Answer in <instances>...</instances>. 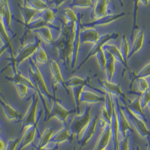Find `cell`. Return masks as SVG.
I'll return each mask as SVG.
<instances>
[{"label": "cell", "mask_w": 150, "mask_h": 150, "mask_svg": "<svg viewBox=\"0 0 150 150\" xmlns=\"http://www.w3.org/2000/svg\"><path fill=\"white\" fill-rule=\"evenodd\" d=\"M79 27L80 25L78 22H63L60 34L54 41V44L58 51V56L68 67H71V65H73L74 47Z\"/></svg>", "instance_id": "obj_1"}, {"label": "cell", "mask_w": 150, "mask_h": 150, "mask_svg": "<svg viewBox=\"0 0 150 150\" xmlns=\"http://www.w3.org/2000/svg\"><path fill=\"white\" fill-rule=\"evenodd\" d=\"M29 77L33 81V83L35 84L36 89H37V92L36 93L39 95L41 102L44 104V107L46 109L45 110L46 111V116H47L50 112L51 103L54 100L55 97H53V95L50 92L49 88L47 86L46 80H45L42 72L40 71L38 64L36 63L33 58H31L30 62H29Z\"/></svg>", "instance_id": "obj_2"}, {"label": "cell", "mask_w": 150, "mask_h": 150, "mask_svg": "<svg viewBox=\"0 0 150 150\" xmlns=\"http://www.w3.org/2000/svg\"><path fill=\"white\" fill-rule=\"evenodd\" d=\"M91 106H87L82 112L75 115L69 123V129L71 131L73 137H76L78 141L83 136L86 128L89 126L90 122L92 121V111Z\"/></svg>", "instance_id": "obj_3"}, {"label": "cell", "mask_w": 150, "mask_h": 150, "mask_svg": "<svg viewBox=\"0 0 150 150\" xmlns=\"http://www.w3.org/2000/svg\"><path fill=\"white\" fill-rule=\"evenodd\" d=\"M39 43L40 40L38 38H36V39H34V41L26 43V44H24L21 47L19 52L12 58V68L14 70L13 73H16V72L19 71L18 70L19 65L22 64L23 62H25L26 60L31 59V58L34 57L35 53L38 49V46H39Z\"/></svg>", "instance_id": "obj_4"}, {"label": "cell", "mask_w": 150, "mask_h": 150, "mask_svg": "<svg viewBox=\"0 0 150 150\" xmlns=\"http://www.w3.org/2000/svg\"><path fill=\"white\" fill-rule=\"evenodd\" d=\"M40 97L37 93H34L31 97V102L29 104L25 114L22 117V132L33 126H37L38 123V106H39Z\"/></svg>", "instance_id": "obj_5"}, {"label": "cell", "mask_w": 150, "mask_h": 150, "mask_svg": "<svg viewBox=\"0 0 150 150\" xmlns=\"http://www.w3.org/2000/svg\"><path fill=\"white\" fill-rule=\"evenodd\" d=\"M72 110H69L67 108H65L56 98H54V100L51 103V108H50L49 114L46 116V121H49L52 118L59 120L62 124H66L68 121L69 116L71 115Z\"/></svg>", "instance_id": "obj_6"}, {"label": "cell", "mask_w": 150, "mask_h": 150, "mask_svg": "<svg viewBox=\"0 0 150 150\" xmlns=\"http://www.w3.org/2000/svg\"><path fill=\"white\" fill-rule=\"evenodd\" d=\"M105 95L102 96L99 93L95 92V91H92L85 87L79 93L76 104H78V108L80 109V104H86L88 106H91L93 104H98L102 102L104 103L105 102Z\"/></svg>", "instance_id": "obj_7"}, {"label": "cell", "mask_w": 150, "mask_h": 150, "mask_svg": "<svg viewBox=\"0 0 150 150\" xmlns=\"http://www.w3.org/2000/svg\"><path fill=\"white\" fill-rule=\"evenodd\" d=\"M125 109L127 110L128 117H129L130 121H131L133 129H135V131L138 133L141 137L148 138L150 136V129L148 128V126H147L146 122L144 121L143 117L137 115L136 113H134L132 110H130L129 108L125 107Z\"/></svg>", "instance_id": "obj_8"}, {"label": "cell", "mask_w": 150, "mask_h": 150, "mask_svg": "<svg viewBox=\"0 0 150 150\" xmlns=\"http://www.w3.org/2000/svg\"><path fill=\"white\" fill-rule=\"evenodd\" d=\"M79 38H80V44H91L92 47L95 46L100 40L101 35L94 27L91 26H84L79 27Z\"/></svg>", "instance_id": "obj_9"}, {"label": "cell", "mask_w": 150, "mask_h": 150, "mask_svg": "<svg viewBox=\"0 0 150 150\" xmlns=\"http://www.w3.org/2000/svg\"><path fill=\"white\" fill-rule=\"evenodd\" d=\"M89 81H90L89 77L83 78V77L80 76H72L65 81V89H70L72 91L75 102L77 101L79 93L81 92L82 89L85 88L87 84L89 83Z\"/></svg>", "instance_id": "obj_10"}, {"label": "cell", "mask_w": 150, "mask_h": 150, "mask_svg": "<svg viewBox=\"0 0 150 150\" xmlns=\"http://www.w3.org/2000/svg\"><path fill=\"white\" fill-rule=\"evenodd\" d=\"M109 0H95L92 10L93 22L111 15V13H109Z\"/></svg>", "instance_id": "obj_11"}, {"label": "cell", "mask_w": 150, "mask_h": 150, "mask_svg": "<svg viewBox=\"0 0 150 150\" xmlns=\"http://www.w3.org/2000/svg\"><path fill=\"white\" fill-rule=\"evenodd\" d=\"M0 105L3 109L4 116L8 121H19L21 119V114L19 113V111L10 105L8 101L1 95V93H0Z\"/></svg>", "instance_id": "obj_12"}, {"label": "cell", "mask_w": 150, "mask_h": 150, "mask_svg": "<svg viewBox=\"0 0 150 150\" xmlns=\"http://www.w3.org/2000/svg\"><path fill=\"white\" fill-rule=\"evenodd\" d=\"M113 138V132L112 127L109 125L105 130H103L99 135L97 141L94 145L93 150H107V147L109 146L111 139Z\"/></svg>", "instance_id": "obj_13"}, {"label": "cell", "mask_w": 150, "mask_h": 150, "mask_svg": "<svg viewBox=\"0 0 150 150\" xmlns=\"http://www.w3.org/2000/svg\"><path fill=\"white\" fill-rule=\"evenodd\" d=\"M118 114H119V126L122 136H128L129 133L133 130V126L131 124L127 112L121 106H118Z\"/></svg>", "instance_id": "obj_14"}, {"label": "cell", "mask_w": 150, "mask_h": 150, "mask_svg": "<svg viewBox=\"0 0 150 150\" xmlns=\"http://www.w3.org/2000/svg\"><path fill=\"white\" fill-rule=\"evenodd\" d=\"M49 68H50V73H51L53 85L55 87L63 86L65 88V80L63 78V75H62V71L59 64L55 60H51L49 64Z\"/></svg>", "instance_id": "obj_15"}, {"label": "cell", "mask_w": 150, "mask_h": 150, "mask_svg": "<svg viewBox=\"0 0 150 150\" xmlns=\"http://www.w3.org/2000/svg\"><path fill=\"white\" fill-rule=\"evenodd\" d=\"M115 37H118V34H114V33H111V34H105V35L101 36L100 40L98 41V43L95 45V46L91 48L90 52H89V55L85 58V60H84V62L82 64L86 63V61H88V60L90 59V58L95 57L96 54H97V53L100 51V50L104 49V46H105L106 43L110 42V41L112 40V39H114Z\"/></svg>", "instance_id": "obj_16"}, {"label": "cell", "mask_w": 150, "mask_h": 150, "mask_svg": "<svg viewBox=\"0 0 150 150\" xmlns=\"http://www.w3.org/2000/svg\"><path fill=\"white\" fill-rule=\"evenodd\" d=\"M97 129H98V117H94L92 119V121L90 122V124H89V126L86 128L83 136H82L81 139L79 140L81 148L85 147L86 145L92 140Z\"/></svg>", "instance_id": "obj_17"}, {"label": "cell", "mask_w": 150, "mask_h": 150, "mask_svg": "<svg viewBox=\"0 0 150 150\" xmlns=\"http://www.w3.org/2000/svg\"><path fill=\"white\" fill-rule=\"evenodd\" d=\"M72 138H73V135H72L71 131H70L69 127L63 126L62 128H60L59 130L54 132L52 140H51V143L54 145H59V144L70 141Z\"/></svg>", "instance_id": "obj_18"}, {"label": "cell", "mask_w": 150, "mask_h": 150, "mask_svg": "<svg viewBox=\"0 0 150 150\" xmlns=\"http://www.w3.org/2000/svg\"><path fill=\"white\" fill-rule=\"evenodd\" d=\"M37 132H38L37 126L30 127V128H28V129H26L25 131H23V135H22V137H21L20 146H19L18 150H23V149H25L26 147L30 146V145L35 141L36 136H37Z\"/></svg>", "instance_id": "obj_19"}, {"label": "cell", "mask_w": 150, "mask_h": 150, "mask_svg": "<svg viewBox=\"0 0 150 150\" xmlns=\"http://www.w3.org/2000/svg\"><path fill=\"white\" fill-rule=\"evenodd\" d=\"M34 32L36 36L38 37V39H39L41 42L44 43V44H47V45L54 44L55 39H54V37H53L52 30L48 25H45V26H42V27L35 29Z\"/></svg>", "instance_id": "obj_20"}, {"label": "cell", "mask_w": 150, "mask_h": 150, "mask_svg": "<svg viewBox=\"0 0 150 150\" xmlns=\"http://www.w3.org/2000/svg\"><path fill=\"white\" fill-rule=\"evenodd\" d=\"M100 84L102 86V88L105 90L106 93H109L113 97H122L123 96V91L122 88L119 84H116L113 81H110L108 79H103L100 80Z\"/></svg>", "instance_id": "obj_21"}, {"label": "cell", "mask_w": 150, "mask_h": 150, "mask_svg": "<svg viewBox=\"0 0 150 150\" xmlns=\"http://www.w3.org/2000/svg\"><path fill=\"white\" fill-rule=\"evenodd\" d=\"M6 79H7V80H9V81H11L12 83L26 84V85H27L30 89H32L35 93L37 92V89H36L35 84L33 83V81L31 80L30 77L23 75L20 71L16 72V73H13V74H12V76H6Z\"/></svg>", "instance_id": "obj_22"}, {"label": "cell", "mask_w": 150, "mask_h": 150, "mask_svg": "<svg viewBox=\"0 0 150 150\" xmlns=\"http://www.w3.org/2000/svg\"><path fill=\"white\" fill-rule=\"evenodd\" d=\"M0 41L2 42V44L5 45L6 47H8V49L10 50L12 58L14 57V49L13 45H12L11 41V36L9 33V30L7 29L5 23L2 20V18H0Z\"/></svg>", "instance_id": "obj_23"}, {"label": "cell", "mask_w": 150, "mask_h": 150, "mask_svg": "<svg viewBox=\"0 0 150 150\" xmlns=\"http://www.w3.org/2000/svg\"><path fill=\"white\" fill-rule=\"evenodd\" d=\"M20 10H21V15H22V18H23L24 25H25L26 27H28V28H29V26L31 25L32 21L35 19L36 16L40 13V12H38L37 10H35V9L31 8L28 4L21 5Z\"/></svg>", "instance_id": "obj_24"}, {"label": "cell", "mask_w": 150, "mask_h": 150, "mask_svg": "<svg viewBox=\"0 0 150 150\" xmlns=\"http://www.w3.org/2000/svg\"><path fill=\"white\" fill-rule=\"evenodd\" d=\"M144 42H145V31L142 29V30H139L135 34L134 38H133V42L131 45V52H130L129 57H133L134 55H136L143 48Z\"/></svg>", "instance_id": "obj_25"}, {"label": "cell", "mask_w": 150, "mask_h": 150, "mask_svg": "<svg viewBox=\"0 0 150 150\" xmlns=\"http://www.w3.org/2000/svg\"><path fill=\"white\" fill-rule=\"evenodd\" d=\"M54 129L52 127H47L42 131L40 135L39 141H38V149H42L49 146L51 144V140L54 134Z\"/></svg>", "instance_id": "obj_26"}, {"label": "cell", "mask_w": 150, "mask_h": 150, "mask_svg": "<svg viewBox=\"0 0 150 150\" xmlns=\"http://www.w3.org/2000/svg\"><path fill=\"white\" fill-rule=\"evenodd\" d=\"M118 61L112 54L107 53V64H106L105 70H104V72L106 74V79H108L110 81L113 80V77H114L116 72V63Z\"/></svg>", "instance_id": "obj_27"}, {"label": "cell", "mask_w": 150, "mask_h": 150, "mask_svg": "<svg viewBox=\"0 0 150 150\" xmlns=\"http://www.w3.org/2000/svg\"><path fill=\"white\" fill-rule=\"evenodd\" d=\"M126 107L129 108L130 110H132L134 113H136L137 115L141 116V117L145 116V109L142 107L141 97L140 96H136V97H133L132 99H129L128 100V105Z\"/></svg>", "instance_id": "obj_28"}, {"label": "cell", "mask_w": 150, "mask_h": 150, "mask_svg": "<svg viewBox=\"0 0 150 150\" xmlns=\"http://www.w3.org/2000/svg\"><path fill=\"white\" fill-rule=\"evenodd\" d=\"M104 50H105V52L112 54L113 56L116 58V60H117L118 62H120L121 64H124L125 59H124V57H123L121 50H120V48L118 47L117 45L108 42V43H106L105 46H104Z\"/></svg>", "instance_id": "obj_29"}, {"label": "cell", "mask_w": 150, "mask_h": 150, "mask_svg": "<svg viewBox=\"0 0 150 150\" xmlns=\"http://www.w3.org/2000/svg\"><path fill=\"white\" fill-rule=\"evenodd\" d=\"M39 17L42 19L43 22L46 24V25H53L55 20H56V15H55L54 9H52L51 7L46 9V10L40 12Z\"/></svg>", "instance_id": "obj_30"}, {"label": "cell", "mask_w": 150, "mask_h": 150, "mask_svg": "<svg viewBox=\"0 0 150 150\" xmlns=\"http://www.w3.org/2000/svg\"><path fill=\"white\" fill-rule=\"evenodd\" d=\"M33 59L35 60V62L37 63L38 65H42V64H46L48 62V54L46 52V50L43 48L42 46V43H39V46H38V49L36 51L35 55H34V58Z\"/></svg>", "instance_id": "obj_31"}, {"label": "cell", "mask_w": 150, "mask_h": 150, "mask_svg": "<svg viewBox=\"0 0 150 150\" xmlns=\"http://www.w3.org/2000/svg\"><path fill=\"white\" fill-rule=\"evenodd\" d=\"M25 4H28L31 8L35 9V10H37L38 12H42L51 7L50 4L45 1V0H28Z\"/></svg>", "instance_id": "obj_32"}, {"label": "cell", "mask_w": 150, "mask_h": 150, "mask_svg": "<svg viewBox=\"0 0 150 150\" xmlns=\"http://www.w3.org/2000/svg\"><path fill=\"white\" fill-rule=\"evenodd\" d=\"M63 22H78V16H77V13L74 11L73 8L67 7V8H65L63 10Z\"/></svg>", "instance_id": "obj_33"}, {"label": "cell", "mask_w": 150, "mask_h": 150, "mask_svg": "<svg viewBox=\"0 0 150 150\" xmlns=\"http://www.w3.org/2000/svg\"><path fill=\"white\" fill-rule=\"evenodd\" d=\"M12 17H13V15H12V10H11V7H10V3H9V1H7L5 10H4L3 17H2V20L4 21V23H5V25H6L7 29L9 30V32H11Z\"/></svg>", "instance_id": "obj_34"}, {"label": "cell", "mask_w": 150, "mask_h": 150, "mask_svg": "<svg viewBox=\"0 0 150 150\" xmlns=\"http://www.w3.org/2000/svg\"><path fill=\"white\" fill-rule=\"evenodd\" d=\"M125 14L124 13H120V14H111V15L107 16V17L105 18H102L100 19V20L98 21H94V25H106V24H110L112 22H114L115 20H117V19L121 18L122 16H124Z\"/></svg>", "instance_id": "obj_35"}, {"label": "cell", "mask_w": 150, "mask_h": 150, "mask_svg": "<svg viewBox=\"0 0 150 150\" xmlns=\"http://www.w3.org/2000/svg\"><path fill=\"white\" fill-rule=\"evenodd\" d=\"M93 0H71V6L78 9H85L93 7Z\"/></svg>", "instance_id": "obj_36"}, {"label": "cell", "mask_w": 150, "mask_h": 150, "mask_svg": "<svg viewBox=\"0 0 150 150\" xmlns=\"http://www.w3.org/2000/svg\"><path fill=\"white\" fill-rule=\"evenodd\" d=\"M137 91L140 94H143L150 89V81L149 78H137L136 81Z\"/></svg>", "instance_id": "obj_37"}, {"label": "cell", "mask_w": 150, "mask_h": 150, "mask_svg": "<svg viewBox=\"0 0 150 150\" xmlns=\"http://www.w3.org/2000/svg\"><path fill=\"white\" fill-rule=\"evenodd\" d=\"M13 84H14V87H15V90L18 94L19 98L24 99L27 97L29 89L30 88H29L26 84H23V83H13Z\"/></svg>", "instance_id": "obj_38"}, {"label": "cell", "mask_w": 150, "mask_h": 150, "mask_svg": "<svg viewBox=\"0 0 150 150\" xmlns=\"http://www.w3.org/2000/svg\"><path fill=\"white\" fill-rule=\"evenodd\" d=\"M95 58L98 62L99 67L104 71V70H105V67H106V64H107V53L105 52V50L102 49L96 54Z\"/></svg>", "instance_id": "obj_39"}, {"label": "cell", "mask_w": 150, "mask_h": 150, "mask_svg": "<svg viewBox=\"0 0 150 150\" xmlns=\"http://www.w3.org/2000/svg\"><path fill=\"white\" fill-rule=\"evenodd\" d=\"M120 50H121L124 59L127 60L128 58H129L130 52H131V46H130L129 41L127 40V38L125 37V36L123 37V39H122V43H121V47H120Z\"/></svg>", "instance_id": "obj_40"}, {"label": "cell", "mask_w": 150, "mask_h": 150, "mask_svg": "<svg viewBox=\"0 0 150 150\" xmlns=\"http://www.w3.org/2000/svg\"><path fill=\"white\" fill-rule=\"evenodd\" d=\"M21 138L20 137H15V138H11L7 141L6 149L5 150H18L20 146Z\"/></svg>", "instance_id": "obj_41"}, {"label": "cell", "mask_w": 150, "mask_h": 150, "mask_svg": "<svg viewBox=\"0 0 150 150\" xmlns=\"http://www.w3.org/2000/svg\"><path fill=\"white\" fill-rule=\"evenodd\" d=\"M135 78H150V61L144 65L138 73L135 75Z\"/></svg>", "instance_id": "obj_42"}, {"label": "cell", "mask_w": 150, "mask_h": 150, "mask_svg": "<svg viewBox=\"0 0 150 150\" xmlns=\"http://www.w3.org/2000/svg\"><path fill=\"white\" fill-rule=\"evenodd\" d=\"M140 97H141L142 107H143L144 109H146V108L148 107L149 103H150V89L148 91H146L145 93L141 94V95H140Z\"/></svg>", "instance_id": "obj_43"}, {"label": "cell", "mask_w": 150, "mask_h": 150, "mask_svg": "<svg viewBox=\"0 0 150 150\" xmlns=\"http://www.w3.org/2000/svg\"><path fill=\"white\" fill-rule=\"evenodd\" d=\"M67 0H52V2L50 3V6H51L52 9H58L62 4H64Z\"/></svg>", "instance_id": "obj_44"}, {"label": "cell", "mask_w": 150, "mask_h": 150, "mask_svg": "<svg viewBox=\"0 0 150 150\" xmlns=\"http://www.w3.org/2000/svg\"><path fill=\"white\" fill-rule=\"evenodd\" d=\"M7 1H8V0H0V18L3 17L4 10H5Z\"/></svg>", "instance_id": "obj_45"}, {"label": "cell", "mask_w": 150, "mask_h": 150, "mask_svg": "<svg viewBox=\"0 0 150 150\" xmlns=\"http://www.w3.org/2000/svg\"><path fill=\"white\" fill-rule=\"evenodd\" d=\"M134 6H135V11H134V22L135 25L137 26V13H138V0H134Z\"/></svg>", "instance_id": "obj_46"}, {"label": "cell", "mask_w": 150, "mask_h": 150, "mask_svg": "<svg viewBox=\"0 0 150 150\" xmlns=\"http://www.w3.org/2000/svg\"><path fill=\"white\" fill-rule=\"evenodd\" d=\"M38 150H57V145H54L51 143L49 146L45 147V148H42V149H38Z\"/></svg>", "instance_id": "obj_47"}, {"label": "cell", "mask_w": 150, "mask_h": 150, "mask_svg": "<svg viewBox=\"0 0 150 150\" xmlns=\"http://www.w3.org/2000/svg\"><path fill=\"white\" fill-rule=\"evenodd\" d=\"M140 4L143 6H148L150 4V0H138V6Z\"/></svg>", "instance_id": "obj_48"}, {"label": "cell", "mask_w": 150, "mask_h": 150, "mask_svg": "<svg viewBox=\"0 0 150 150\" xmlns=\"http://www.w3.org/2000/svg\"><path fill=\"white\" fill-rule=\"evenodd\" d=\"M6 142L0 137V150H5L6 149Z\"/></svg>", "instance_id": "obj_49"}, {"label": "cell", "mask_w": 150, "mask_h": 150, "mask_svg": "<svg viewBox=\"0 0 150 150\" xmlns=\"http://www.w3.org/2000/svg\"><path fill=\"white\" fill-rule=\"evenodd\" d=\"M7 50H8V47H6L5 45H2V46L0 47V57H1L2 55L7 51Z\"/></svg>", "instance_id": "obj_50"}, {"label": "cell", "mask_w": 150, "mask_h": 150, "mask_svg": "<svg viewBox=\"0 0 150 150\" xmlns=\"http://www.w3.org/2000/svg\"><path fill=\"white\" fill-rule=\"evenodd\" d=\"M147 139H148V144H147V148L146 149L147 150H150V136Z\"/></svg>", "instance_id": "obj_51"}, {"label": "cell", "mask_w": 150, "mask_h": 150, "mask_svg": "<svg viewBox=\"0 0 150 150\" xmlns=\"http://www.w3.org/2000/svg\"><path fill=\"white\" fill-rule=\"evenodd\" d=\"M2 130H3L2 129V125H1V123H0V135L2 134Z\"/></svg>", "instance_id": "obj_52"}, {"label": "cell", "mask_w": 150, "mask_h": 150, "mask_svg": "<svg viewBox=\"0 0 150 150\" xmlns=\"http://www.w3.org/2000/svg\"><path fill=\"white\" fill-rule=\"evenodd\" d=\"M119 2H120V4H121V6L124 5V3H123V0H119Z\"/></svg>", "instance_id": "obj_53"}, {"label": "cell", "mask_w": 150, "mask_h": 150, "mask_svg": "<svg viewBox=\"0 0 150 150\" xmlns=\"http://www.w3.org/2000/svg\"><path fill=\"white\" fill-rule=\"evenodd\" d=\"M45 1H46V2H48V3H51V2H52V0H45Z\"/></svg>", "instance_id": "obj_54"}, {"label": "cell", "mask_w": 150, "mask_h": 150, "mask_svg": "<svg viewBox=\"0 0 150 150\" xmlns=\"http://www.w3.org/2000/svg\"><path fill=\"white\" fill-rule=\"evenodd\" d=\"M74 150H78V147L76 146V147H75V148H74Z\"/></svg>", "instance_id": "obj_55"}, {"label": "cell", "mask_w": 150, "mask_h": 150, "mask_svg": "<svg viewBox=\"0 0 150 150\" xmlns=\"http://www.w3.org/2000/svg\"><path fill=\"white\" fill-rule=\"evenodd\" d=\"M147 108H148L149 111H150V103H149V105H148V107H147Z\"/></svg>", "instance_id": "obj_56"}, {"label": "cell", "mask_w": 150, "mask_h": 150, "mask_svg": "<svg viewBox=\"0 0 150 150\" xmlns=\"http://www.w3.org/2000/svg\"><path fill=\"white\" fill-rule=\"evenodd\" d=\"M137 150H140V149H139V148H138V149H137Z\"/></svg>", "instance_id": "obj_57"}]
</instances>
